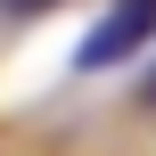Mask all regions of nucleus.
<instances>
[{
  "label": "nucleus",
  "mask_w": 156,
  "mask_h": 156,
  "mask_svg": "<svg viewBox=\"0 0 156 156\" xmlns=\"http://www.w3.org/2000/svg\"><path fill=\"white\" fill-rule=\"evenodd\" d=\"M148 33H156V0H115V8L82 33L74 66H82V74H107V66H123L132 49H148Z\"/></svg>",
  "instance_id": "f257e3e1"
},
{
  "label": "nucleus",
  "mask_w": 156,
  "mask_h": 156,
  "mask_svg": "<svg viewBox=\"0 0 156 156\" xmlns=\"http://www.w3.org/2000/svg\"><path fill=\"white\" fill-rule=\"evenodd\" d=\"M140 99H148V107H156V74H148V82H140Z\"/></svg>",
  "instance_id": "7ed1b4c3"
},
{
  "label": "nucleus",
  "mask_w": 156,
  "mask_h": 156,
  "mask_svg": "<svg viewBox=\"0 0 156 156\" xmlns=\"http://www.w3.org/2000/svg\"><path fill=\"white\" fill-rule=\"evenodd\" d=\"M58 0H0V16H49Z\"/></svg>",
  "instance_id": "f03ea898"
}]
</instances>
